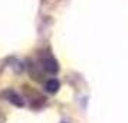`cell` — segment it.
I'll return each instance as SVG.
<instances>
[{
  "label": "cell",
  "mask_w": 128,
  "mask_h": 123,
  "mask_svg": "<svg viewBox=\"0 0 128 123\" xmlns=\"http://www.w3.org/2000/svg\"><path fill=\"white\" fill-rule=\"evenodd\" d=\"M43 69L46 72H49V73H56L58 72V63H56V60L52 57H48L43 60Z\"/></svg>",
  "instance_id": "6da1fadb"
},
{
  "label": "cell",
  "mask_w": 128,
  "mask_h": 123,
  "mask_svg": "<svg viewBox=\"0 0 128 123\" xmlns=\"http://www.w3.org/2000/svg\"><path fill=\"white\" fill-rule=\"evenodd\" d=\"M58 89H59V82L58 80L52 79V80H48L46 82V90L49 92V93H55V92H58Z\"/></svg>",
  "instance_id": "7a4b0ae2"
},
{
  "label": "cell",
  "mask_w": 128,
  "mask_h": 123,
  "mask_svg": "<svg viewBox=\"0 0 128 123\" xmlns=\"http://www.w3.org/2000/svg\"><path fill=\"white\" fill-rule=\"evenodd\" d=\"M7 100H10L16 106H23V102L20 100V97L16 93H13V92H7Z\"/></svg>",
  "instance_id": "3957f363"
}]
</instances>
